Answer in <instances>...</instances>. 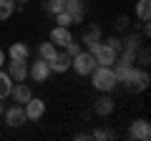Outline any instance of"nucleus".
I'll return each mask as SVG.
<instances>
[{"mask_svg": "<svg viewBox=\"0 0 151 141\" xmlns=\"http://www.w3.org/2000/svg\"><path fill=\"white\" fill-rule=\"evenodd\" d=\"M136 60H139V63L144 65V68L149 65V60H151V55H149V48H146L144 43H141V45H139V50H136Z\"/></svg>", "mask_w": 151, "mask_h": 141, "instance_id": "obj_24", "label": "nucleus"}, {"mask_svg": "<svg viewBox=\"0 0 151 141\" xmlns=\"http://www.w3.org/2000/svg\"><path fill=\"white\" fill-rule=\"evenodd\" d=\"M5 60H8V55H5V50L0 48V68H3V65H5Z\"/></svg>", "mask_w": 151, "mask_h": 141, "instance_id": "obj_30", "label": "nucleus"}, {"mask_svg": "<svg viewBox=\"0 0 151 141\" xmlns=\"http://www.w3.org/2000/svg\"><path fill=\"white\" fill-rule=\"evenodd\" d=\"M70 68L76 70V76H91L93 68H96V58H93L91 50H81L78 55L70 58Z\"/></svg>", "mask_w": 151, "mask_h": 141, "instance_id": "obj_3", "label": "nucleus"}, {"mask_svg": "<svg viewBox=\"0 0 151 141\" xmlns=\"http://www.w3.org/2000/svg\"><path fill=\"white\" fill-rule=\"evenodd\" d=\"M15 10H18L15 0H0V23L10 20V18H13V13H15Z\"/></svg>", "mask_w": 151, "mask_h": 141, "instance_id": "obj_18", "label": "nucleus"}, {"mask_svg": "<svg viewBox=\"0 0 151 141\" xmlns=\"http://www.w3.org/2000/svg\"><path fill=\"white\" fill-rule=\"evenodd\" d=\"M25 3H30V0H15V5H18V8H23Z\"/></svg>", "mask_w": 151, "mask_h": 141, "instance_id": "obj_32", "label": "nucleus"}, {"mask_svg": "<svg viewBox=\"0 0 151 141\" xmlns=\"http://www.w3.org/2000/svg\"><path fill=\"white\" fill-rule=\"evenodd\" d=\"M121 43H124V48L121 50H139V45H141V38L139 35H136V33H129V35H126V38H121Z\"/></svg>", "mask_w": 151, "mask_h": 141, "instance_id": "obj_21", "label": "nucleus"}, {"mask_svg": "<svg viewBox=\"0 0 151 141\" xmlns=\"http://www.w3.org/2000/svg\"><path fill=\"white\" fill-rule=\"evenodd\" d=\"M136 18H139L141 23L151 20V0H139V3H136Z\"/></svg>", "mask_w": 151, "mask_h": 141, "instance_id": "obj_19", "label": "nucleus"}, {"mask_svg": "<svg viewBox=\"0 0 151 141\" xmlns=\"http://www.w3.org/2000/svg\"><path fill=\"white\" fill-rule=\"evenodd\" d=\"M23 111H25V119L28 121H40L45 116V101H43V98L30 96L25 103H23Z\"/></svg>", "mask_w": 151, "mask_h": 141, "instance_id": "obj_5", "label": "nucleus"}, {"mask_svg": "<svg viewBox=\"0 0 151 141\" xmlns=\"http://www.w3.org/2000/svg\"><path fill=\"white\" fill-rule=\"evenodd\" d=\"M103 43H106L108 48H113L116 53H121V48H124V43H121V38H119V35H111V38H106Z\"/></svg>", "mask_w": 151, "mask_h": 141, "instance_id": "obj_27", "label": "nucleus"}, {"mask_svg": "<svg viewBox=\"0 0 151 141\" xmlns=\"http://www.w3.org/2000/svg\"><path fill=\"white\" fill-rule=\"evenodd\" d=\"M91 83H93V88H96V91H101V93H111L113 88L119 86L116 73H113L111 65H96V68H93V73H91Z\"/></svg>", "mask_w": 151, "mask_h": 141, "instance_id": "obj_1", "label": "nucleus"}, {"mask_svg": "<svg viewBox=\"0 0 151 141\" xmlns=\"http://www.w3.org/2000/svg\"><path fill=\"white\" fill-rule=\"evenodd\" d=\"M48 40L55 45V48H65V43H70L73 40V33H70V28H63V25H55L53 30H50Z\"/></svg>", "mask_w": 151, "mask_h": 141, "instance_id": "obj_11", "label": "nucleus"}, {"mask_svg": "<svg viewBox=\"0 0 151 141\" xmlns=\"http://www.w3.org/2000/svg\"><path fill=\"white\" fill-rule=\"evenodd\" d=\"M3 111H5V106H3V101H0V116H3Z\"/></svg>", "mask_w": 151, "mask_h": 141, "instance_id": "obj_33", "label": "nucleus"}, {"mask_svg": "<svg viewBox=\"0 0 151 141\" xmlns=\"http://www.w3.org/2000/svg\"><path fill=\"white\" fill-rule=\"evenodd\" d=\"M63 50L70 55V58H73V55H78V53L83 50V45H81V40H76V38H73L70 43H65V48H63Z\"/></svg>", "mask_w": 151, "mask_h": 141, "instance_id": "obj_25", "label": "nucleus"}, {"mask_svg": "<svg viewBox=\"0 0 151 141\" xmlns=\"http://www.w3.org/2000/svg\"><path fill=\"white\" fill-rule=\"evenodd\" d=\"M65 10L73 15V20H76V25L78 23H83V13H86V3L83 0H65Z\"/></svg>", "mask_w": 151, "mask_h": 141, "instance_id": "obj_16", "label": "nucleus"}, {"mask_svg": "<svg viewBox=\"0 0 151 141\" xmlns=\"http://www.w3.org/2000/svg\"><path fill=\"white\" fill-rule=\"evenodd\" d=\"M149 83H151V76H149V70L146 68H131V73L126 76V81L121 83V86H126V88H131V91H136V93H144L146 88H149Z\"/></svg>", "mask_w": 151, "mask_h": 141, "instance_id": "obj_2", "label": "nucleus"}, {"mask_svg": "<svg viewBox=\"0 0 151 141\" xmlns=\"http://www.w3.org/2000/svg\"><path fill=\"white\" fill-rule=\"evenodd\" d=\"M43 10L50 13V15H55V13L65 10V0H43Z\"/></svg>", "mask_w": 151, "mask_h": 141, "instance_id": "obj_22", "label": "nucleus"}, {"mask_svg": "<svg viewBox=\"0 0 151 141\" xmlns=\"http://www.w3.org/2000/svg\"><path fill=\"white\" fill-rule=\"evenodd\" d=\"M116 28H119V30L129 28V18H126V15H121V18H119V23H116Z\"/></svg>", "mask_w": 151, "mask_h": 141, "instance_id": "obj_28", "label": "nucleus"}, {"mask_svg": "<svg viewBox=\"0 0 151 141\" xmlns=\"http://www.w3.org/2000/svg\"><path fill=\"white\" fill-rule=\"evenodd\" d=\"M58 53V48H55L50 40H45V43H40L38 45V58H43V60H50L53 55Z\"/></svg>", "mask_w": 151, "mask_h": 141, "instance_id": "obj_20", "label": "nucleus"}, {"mask_svg": "<svg viewBox=\"0 0 151 141\" xmlns=\"http://www.w3.org/2000/svg\"><path fill=\"white\" fill-rule=\"evenodd\" d=\"M76 139H78V141H86V139H91V134H76Z\"/></svg>", "mask_w": 151, "mask_h": 141, "instance_id": "obj_31", "label": "nucleus"}, {"mask_svg": "<svg viewBox=\"0 0 151 141\" xmlns=\"http://www.w3.org/2000/svg\"><path fill=\"white\" fill-rule=\"evenodd\" d=\"M129 139H134V141H149L151 139V124L146 119H136L134 124L129 126Z\"/></svg>", "mask_w": 151, "mask_h": 141, "instance_id": "obj_8", "label": "nucleus"}, {"mask_svg": "<svg viewBox=\"0 0 151 141\" xmlns=\"http://www.w3.org/2000/svg\"><path fill=\"white\" fill-rule=\"evenodd\" d=\"M8 65V76L13 78V83H20V81H28V60H5Z\"/></svg>", "mask_w": 151, "mask_h": 141, "instance_id": "obj_9", "label": "nucleus"}, {"mask_svg": "<svg viewBox=\"0 0 151 141\" xmlns=\"http://www.w3.org/2000/svg\"><path fill=\"white\" fill-rule=\"evenodd\" d=\"M91 53H93V58H96V65H113V63H116V58H119V53H116L113 48H108L103 40L91 50Z\"/></svg>", "mask_w": 151, "mask_h": 141, "instance_id": "obj_7", "label": "nucleus"}, {"mask_svg": "<svg viewBox=\"0 0 151 141\" xmlns=\"http://www.w3.org/2000/svg\"><path fill=\"white\" fill-rule=\"evenodd\" d=\"M91 139H96V141H103V139H116V134H113L111 129H96L91 134Z\"/></svg>", "mask_w": 151, "mask_h": 141, "instance_id": "obj_26", "label": "nucleus"}, {"mask_svg": "<svg viewBox=\"0 0 151 141\" xmlns=\"http://www.w3.org/2000/svg\"><path fill=\"white\" fill-rule=\"evenodd\" d=\"M50 76H53V70H50L48 60H43V58H35V63L28 65V78H33L35 83H45Z\"/></svg>", "mask_w": 151, "mask_h": 141, "instance_id": "obj_4", "label": "nucleus"}, {"mask_svg": "<svg viewBox=\"0 0 151 141\" xmlns=\"http://www.w3.org/2000/svg\"><path fill=\"white\" fill-rule=\"evenodd\" d=\"M5 55H8V58H13V60H28V58H30V45L23 43V40L10 43V48H8Z\"/></svg>", "mask_w": 151, "mask_h": 141, "instance_id": "obj_15", "label": "nucleus"}, {"mask_svg": "<svg viewBox=\"0 0 151 141\" xmlns=\"http://www.w3.org/2000/svg\"><path fill=\"white\" fill-rule=\"evenodd\" d=\"M149 35H151V25H149V20H146L144 23V38H149Z\"/></svg>", "mask_w": 151, "mask_h": 141, "instance_id": "obj_29", "label": "nucleus"}, {"mask_svg": "<svg viewBox=\"0 0 151 141\" xmlns=\"http://www.w3.org/2000/svg\"><path fill=\"white\" fill-rule=\"evenodd\" d=\"M10 91H13V78L8 76V70L0 68V101L10 98Z\"/></svg>", "mask_w": 151, "mask_h": 141, "instance_id": "obj_17", "label": "nucleus"}, {"mask_svg": "<svg viewBox=\"0 0 151 141\" xmlns=\"http://www.w3.org/2000/svg\"><path fill=\"white\" fill-rule=\"evenodd\" d=\"M3 119H5V124L10 126V129H20L23 124H28L25 111H23L20 103H13V106H8V109L3 111Z\"/></svg>", "mask_w": 151, "mask_h": 141, "instance_id": "obj_6", "label": "nucleus"}, {"mask_svg": "<svg viewBox=\"0 0 151 141\" xmlns=\"http://www.w3.org/2000/svg\"><path fill=\"white\" fill-rule=\"evenodd\" d=\"M101 38H103V33H101V28L93 23V25H88L86 30H83V35H81V45H86L88 50H93L98 43H101Z\"/></svg>", "mask_w": 151, "mask_h": 141, "instance_id": "obj_12", "label": "nucleus"}, {"mask_svg": "<svg viewBox=\"0 0 151 141\" xmlns=\"http://www.w3.org/2000/svg\"><path fill=\"white\" fill-rule=\"evenodd\" d=\"M116 111V101H113L108 93H101V96L93 101V114L96 116H111Z\"/></svg>", "mask_w": 151, "mask_h": 141, "instance_id": "obj_10", "label": "nucleus"}, {"mask_svg": "<svg viewBox=\"0 0 151 141\" xmlns=\"http://www.w3.org/2000/svg\"><path fill=\"white\" fill-rule=\"evenodd\" d=\"M55 25H63V28H70V25H76V20H73V15H70L68 10H60V13H55Z\"/></svg>", "mask_w": 151, "mask_h": 141, "instance_id": "obj_23", "label": "nucleus"}, {"mask_svg": "<svg viewBox=\"0 0 151 141\" xmlns=\"http://www.w3.org/2000/svg\"><path fill=\"white\" fill-rule=\"evenodd\" d=\"M48 65H50L53 73H65V70H70V55L65 53V50H58V53L48 60Z\"/></svg>", "mask_w": 151, "mask_h": 141, "instance_id": "obj_13", "label": "nucleus"}, {"mask_svg": "<svg viewBox=\"0 0 151 141\" xmlns=\"http://www.w3.org/2000/svg\"><path fill=\"white\" fill-rule=\"evenodd\" d=\"M33 96V88L28 86L25 81H20V83H13V91H10V98H13V103H25L28 98Z\"/></svg>", "mask_w": 151, "mask_h": 141, "instance_id": "obj_14", "label": "nucleus"}]
</instances>
